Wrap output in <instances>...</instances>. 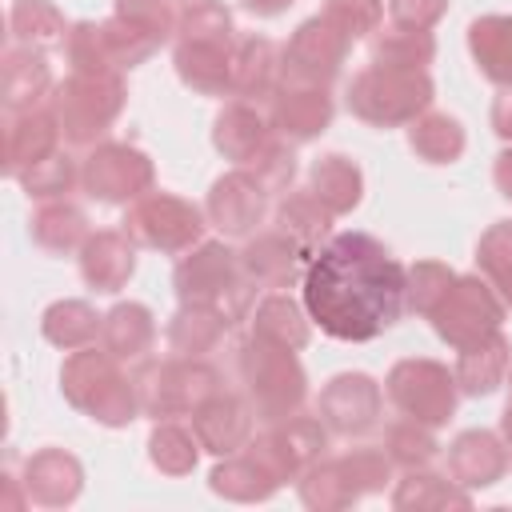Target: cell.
Masks as SVG:
<instances>
[{
    "label": "cell",
    "instance_id": "cell-1",
    "mask_svg": "<svg viewBox=\"0 0 512 512\" xmlns=\"http://www.w3.org/2000/svg\"><path fill=\"white\" fill-rule=\"evenodd\" d=\"M408 292V268L368 232L332 236L300 276V300L324 336L364 344L388 332Z\"/></svg>",
    "mask_w": 512,
    "mask_h": 512
},
{
    "label": "cell",
    "instance_id": "cell-2",
    "mask_svg": "<svg viewBox=\"0 0 512 512\" xmlns=\"http://www.w3.org/2000/svg\"><path fill=\"white\" fill-rule=\"evenodd\" d=\"M172 288L180 304L216 308L228 328L248 320L256 300V284L240 268V252H232L224 240H200L196 248H188L172 272Z\"/></svg>",
    "mask_w": 512,
    "mask_h": 512
},
{
    "label": "cell",
    "instance_id": "cell-3",
    "mask_svg": "<svg viewBox=\"0 0 512 512\" xmlns=\"http://www.w3.org/2000/svg\"><path fill=\"white\" fill-rule=\"evenodd\" d=\"M236 372L244 380V396L260 424L292 420L304 408L308 396V372L296 360L292 348L272 344L256 332H248L236 344Z\"/></svg>",
    "mask_w": 512,
    "mask_h": 512
},
{
    "label": "cell",
    "instance_id": "cell-4",
    "mask_svg": "<svg viewBox=\"0 0 512 512\" xmlns=\"http://www.w3.org/2000/svg\"><path fill=\"white\" fill-rule=\"evenodd\" d=\"M60 396L104 428H128L140 412L136 384L120 372V360L104 348H76L60 368Z\"/></svg>",
    "mask_w": 512,
    "mask_h": 512
},
{
    "label": "cell",
    "instance_id": "cell-5",
    "mask_svg": "<svg viewBox=\"0 0 512 512\" xmlns=\"http://www.w3.org/2000/svg\"><path fill=\"white\" fill-rule=\"evenodd\" d=\"M124 100L128 88L120 72H68V80L52 88L48 108L72 148H96L124 112Z\"/></svg>",
    "mask_w": 512,
    "mask_h": 512
},
{
    "label": "cell",
    "instance_id": "cell-6",
    "mask_svg": "<svg viewBox=\"0 0 512 512\" xmlns=\"http://www.w3.org/2000/svg\"><path fill=\"white\" fill-rule=\"evenodd\" d=\"M432 76L424 68H384L368 64L348 84V112L372 128L412 124L432 108Z\"/></svg>",
    "mask_w": 512,
    "mask_h": 512
},
{
    "label": "cell",
    "instance_id": "cell-7",
    "mask_svg": "<svg viewBox=\"0 0 512 512\" xmlns=\"http://www.w3.org/2000/svg\"><path fill=\"white\" fill-rule=\"evenodd\" d=\"M140 412L152 420H176L192 416L204 400H212L224 384L220 372L208 360H188V356H164V360H140L132 372Z\"/></svg>",
    "mask_w": 512,
    "mask_h": 512
},
{
    "label": "cell",
    "instance_id": "cell-8",
    "mask_svg": "<svg viewBox=\"0 0 512 512\" xmlns=\"http://www.w3.org/2000/svg\"><path fill=\"white\" fill-rule=\"evenodd\" d=\"M504 312H508V304L500 300V292L476 272V276H456L452 288L444 292V300L428 312V320H432V332L448 348L464 352V348L496 336L504 324Z\"/></svg>",
    "mask_w": 512,
    "mask_h": 512
},
{
    "label": "cell",
    "instance_id": "cell-9",
    "mask_svg": "<svg viewBox=\"0 0 512 512\" xmlns=\"http://www.w3.org/2000/svg\"><path fill=\"white\" fill-rule=\"evenodd\" d=\"M204 228H208V216L192 200L172 196V192H156V188L144 192L140 200H132L124 212V232L140 248L168 252V256L196 248L204 240Z\"/></svg>",
    "mask_w": 512,
    "mask_h": 512
},
{
    "label": "cell",
    "instance_id": "cell-10",
    "mask_svg": "<svg viewBox=\"0 0 512 512\" xmlns=\"http://www.w3.org/2000/svg\"><path fill=\"white\" fill-rule=\"evenodd\" d=\"M384 392H388V400L396 404L400 416H412L428 428L448 424L452 412H456V400H460V388H456V376L448 372V364L428 360V356L396 360L388 368Z\"/></svg>",
    "mask_w": 512,
    "mask_h": 512
},
{
    "label": "cell",
    "instance_id": "cell-11",
    "mask_svg": "<svg viewBox=\"0 0 512 512\" xmlns=\"http://www.w3.org/2000/svg\"><path fill=\"white\" fill-rule=\"evenodd\" d=\"M152 184H156V168L148 152L124 140H100L96 148H88L80 164V188L96 204H132L144 192H152Z\"/></svg>",
    "mask_w": 512,
    "mask_h": 512
},
{
    "label": "cell",
    "instance_id": "cell-12",
    "mask_svg": "<svg viewBox=\"0 0 512 512\" xmlns=\"http://www.w3.org/2000/svg\"><path fill=\"white\" fill-rule=\"evenodd\" d=\"M268 200H272V188L252 168H232V172L212 180L208 200H204V216L220 236L248 240L260 232V224L268 216Z\"/></svg>",
    "mask_w": 512,
    "mask_h": 512
},
{
    "label": "cell",
    "instance_id": "cell-13",
    "mask_svg": "<svg viewBox=\"0 0 512 512\" xmlns=\"http://www.w3.org/2000/svg\"><path fill=\"white\" fill-rule=\"evenodd\" d=\"M280 484H292L308 464H316L328 448V428L316 416H292L280 424H268L260 436H252L244 444Z\"/></svg>",
    "mask_w": 512,
    "mask_h": 512
},
{
    "label": "cell",
    "instance_id": "cell-14",
    "mask_svg": "<svg viewBox=\"0 0 512 512\" xmlns=\"http://www.w3.org/2000/svg\"><path fill=\"white\" fill-rule=\"evenodd\" d=\"M348 48H352V40H348L332 20H324V16L316 12V16H308V20L292 32V40L284 44V80L328 88V84L340 76Z\"/></svg>",
    "mask_w": 512,
    "mask_h": 512
},
{
    "label": "cell",
    "instance_id": "cell-15",
    "mask_svg": "<svg viewBox=\"0 0 512 512\" xmlns=\"http://www.w3.org/2000/svg\"><path fill=\"white\" fill-rule=\"evenodd\" d=\"M380 412H384V392L364 372H340V376H332L320 388V400H316V416L324 420V428L332 436H344V440L368 436L380 424Z\"/></svg>",
    "mask_w": 512,
    "mask_h": 512
},
{
    "label": "cell",
    "instance_id": "cell-16",
    "mask_svg": "<svg viewBox=\"0 0 512 512\" xmlns=\"http://www.w3.org/2000/svg\"><path fill=\"white\" fill-rule=\"evenodd\" d=\"M332 116H336V100L320 84L284 80L280 92L268 104V120H272L276 136H284L288 144H308V140L324 136L328 124H332Z\"/></svg>",
    "mask_w": 512,
    "mask_h": 512
},
{
    "label": "cell",
    "instance_id": "cell-17",
    "mask_svg": "<svg viewBox=\"0 0 512 512\" xmlns=\"http://www.w3.org/2000/svg\"><path fill=\"white\" fill-rule=\"evenodd\" d=\"M252 428H256V412H252L248 396H236L224 388L192 412V432L200 436L204 452H212V456L244 452V444L252 440Z\"/></svg>",
    "mask_w": 512,
    "mask_h": 512
},
{
    "label": "cell",
    "instance_id": "cell-18",
    "mask_svg": "<svg viewBox=\"0 0 512 512\" xmlns=\"http://www.w3.org/2000/svg\"><path fill=\"white\" fill-rule=\"evenodd\" d=\"M276 128L272 120L260 112V104L252 100H228L216 120H212V144L224 160H232L236 168H248L268 144H272Z\"/></svg>",
    "mask_w": 512,
    "mask_h": 512
},
{
    "label": "cell",
    "instance_id": "cell-19",
    "mask_svg": "<svg viewBox=\"0 0 512 512\" xmlns=\"http://www.w3.org/2000/svg\"><path fill=\"white\" fill-rule=\"evenodd\" d=\"M76 264H80V280L92 288V292H120L132 272H136V240L124 232V228H104V232H92L84 240V248L76 252Z\"/></svg>",
    "mask_w": 512,
    "mask_h": 512
},
{
    "label": "cell",
    "instance_id": "cell-20",
    "mask_svg": "<svg viewBox=\"0 0 512 512\" xmlns=\"http://www.w3.org/2000/svg\"><path fill=\"white\" fill-rule=\"evenodd\" d=\"M508 464V440L488 428H468L448 444V476L468 492L492 488L508 472Z\"/></svg>",
    "mask_w": 512,
    "mask_h": 512
},
{
    "label": "cell",
    "instance_id": "cell-21",
    "mask_svg": "<svg viewBox=\"0 0 512 512\" xmlns=\"http://www.w3.org/2000/svg\"><path fill=\"white\" fill-rule=\"evenodd\" d=\"M20 484L36 508H68L84 492V464L64 448H40L24 460Z\"/></svg>",
    "mask_w": 512,
    "mask_h": 512
},
{
    "label": "cell",
    "instance_id": "cell-22",
    "mask_svg": "<svg viewBox=\"0 0 512 512\" xmlns=\"http://www.w3.org/2000/svg\"><path fill=\"white\" fill-rule=\"evenodd\" d=\"M56 80H52V64L44 52L24 48V44H8L0 56V96H4V112H32L52 96Z\"/></svg>",
    "mask_w": 512,
    "mask_h": 512
},
{
    "label": "cell",
    "instance_id": "cell-23",
    "mask_svg": "<svg viewBox=\"0 0 512 512\" xmlns=\"http://www.w3.org/2000/svg\"><path fill=\"white\" fill-rule=\"evenodd\" d=\"M240 268L248 272V280H252L256 288L280 292V288H288L296 276H304L308 256L300 252L296 240H288L280 228H272V232L248 236V244L240 248Z\"/></svg>",
    "mask_w": 512,
    "mask_h": 512
},
{
    "label": "cell",
    "instance_id": "cell-24",
    "mask_svg": "<svg viewBox=\"0 0 512 512\" xmlns=\"http://www.w3.org/2000/svg\"><path fill=\"white\" fill-rule=\"evenodd\" d=\"M284 84V48L268 36H248L236 44L232 56V96L252 104H272V96Z\"/></svg>",
    "mask_w": 512,
    "mask_h": 512
},
{
    "label": "cell",
    "instance_id": "cell-25",
    "mask_svg": "<svg viewBox=\"0 0 512 512\" xmlns=\"http://www.w3.org/2000/svg\"><path fill=\"white\" fill-rule=\"evenodd\" d=\"M60 148V124L52 108H32V112H8L4 120V176H20L24 168L40 164Z\"/></svg>",
    "mask_w": 512,
    "mask_h": 512
},
{
    "label": "cell",
    "instance_id": "cell-26",
    "mask_svg": "<svg viewBox=\"0 0 512 512\" xmlns=\"http://www.w3.org/2000/svg\"><path fill=\"white\" fill-rule=\"evenodd\" d=\"M232 56L228 44H204V40H176L172 64L184 88L200 96H232Z\"/></svg>",
    "mask_w": 512,
    "mask_h": 512
},
{
    "label": "cell",
    "instance_id": "cell-27",
    "mask_svg": "<svg viewBox=\"0 0 512 512\" xmlns=\"http://www.w3.org/2000/svg\"><path fill=\"white\" fill-rule=\"evenodd\" d=\"M156 344V316L148 304L140 300H120L104 312V328H100V348L108 356H116L120 364H140L148 360Z\"/></svg>",
    "mask_w": 512,
    "mask_h": 512
},
{
    "label": "cell",
    "instance_id": "cell-28",
    "mask_svg": "<svg viewBox=\"0 0 512 512\" xmlns=\"http://www.w3.org/2000/svg\"><path fill=\"white\" fill-rule=\"evenodd\" d=\"M208 488L232 504H264L272 500L284 484L244 448L236 456H220V464L208 472Z\"/></svg>",
    "mask_w": 512,
    "mask_h": 512
},
{
    "label": "cell",
    "instance_id": "cell-29",
    "mask_svg": "<svg viewBox=\"0 0 512 512\" xmlns=\"http://www.w3.org/2000/svg\"><path fill=\"white\" fill-rule=\"evenodd\" d=\"M308 188L312 196L332 212V216H348L352 208H360L364 200V172L356 160H348L344 152H328L320 160H312L308 168Z\"/></svg>",
    "mask_w": 512,
    "mask_h": 512
},
{
    "label": "cell",
    "instance_id": "cell-30",
    "mask_svg": "<svg viewBox=\"0 0 512 512\" xmlns=\"http://www.w3.org/2000/svg\"><path fill=\"white\" fill-rule=\"evenodd\" d=\"M276 228L300 244V252L312 260L332 236V212L312 196V188H288L276 204Z\"/></svg>",
    "mask_w": 512,
    "mask_h": 512
},
{
    "label": "cell",
    "instance_id": "cell-31",
    "mask_svg": "<svg viewBox=\"0 0 512 512\" xmlns=\"http://www.w3.org/2000/svg\"><path fill=\"white\" fill-rule=\"evenodd\" d=\"M508 364H512V344L504 332L488 336L484 344H472L456 356V388L460 396H492L504 380H508Z\"/></svg>",
    "mask_w": 512,
    "mask_h": 512
},
{
    "label": "cell",
    "instance_id": "cell-32",
    "mask_svg": "<svg viewBox=\"0 0 512 512\" xmlns=\"http://www.w3.org/2000/svg\"><path fill=\"white\" fill-rule=\"evenodd\" d=\"M228 332V320L216 308L204 304H180L168 320V356H188V360H204Z\"/></svg>",
    "mask_w": 512,
    "mask_h": 512
},
{
    "label": "cell",
    "instance_id": "cell-33",
    "mask_svg": "<svg viewBox=\"0 0 512 512\" xmlns=\"http://www.w3.org/2000/svg\"><path fill=\"white\" fill-rule=\"evenodd\" d=\"M28 232H32V240H36L44 252H52V256L80 252L84 240L92 236L84 208H76V204H68V200H44V204L32 212Z\"/></svg>",
    "mask_w": 512,
    "mask_h": 512
},
{
    "label": "cell",
    "instance_id": "cell-34",
    "mask_svg": "<svg viewBox=\"0 0 512 512\" xmlns=\"http://www.w3.org/2000/svg\"><path fill=\"white\" fill-rule=\"evenodd\" d=\"M8 32H12V44L36 48V52H52V48L68 44L72 24L64 20V12L52 0H12Z\"/></svg>",
    "mask_w": 512,
    "mask_h": 512
},
{
    "label": "cell",
    "instance_id": "cell-35",
    "mask_svg": "<svg viewBox=\"0 0 512 512\" xmlns=\"http://www.w3.org/2000/svg\"><path fill=\"white\" fill-rule=\"evenodd\" d=\"M468 52L476 60V68L508 88L512 84V16H480L468 24Z\"/></svg>",
    "mask_w": 512,
    "mask_h": 512
},
{
    "label": "cell",
    "instance_id": "cell-36",
    "mask_svg": "<svg viewBox=\"0 0 512 512\" xmlns=\"http://www.w3.org/2000/svg\"><path fill=\"white\" fill-rule=\"evenodd\" d=\"M308 308L304 300H292L288 292H268L256 308H252V332L272 340V344H284L292 352H300L308 344Z\"/></svg>",
    "mask_w": 512,
    "mask_h": 512
},
{
    "label": "cell",
    "instance_id": "cell-37",
    "mask_svg": "<svg viewBox=\"0 0 512 512\" xmlns=\"http://www.w3.org/2000/svg\"><path fill=\"white\" fill-rule=\"evenodd\" d=\"M100 328H104V316L88 300H56L40 316L44 340L56 344V348H64V352H76V348L96 344L100 340Z\"/></svg>",
    "mask_w": 512,
    "mask_h": 512
},
{
    "label": "cell",
    "instance_id": "cell-38",
    "mask_svg": "<svg viewBox=\"0 0 512 512\" xmlns=\"http://www.w3.org/2000/svg\"><path fill=\"white\" fill-rule=\"evenodd\" d=\"M392 508H472V492L460 488L452 476L428 472V468H404V476L392 488Z\"/></svg>",
    "mask_w": 512,
    "mask_h": 512
},
{
    "label": "cell",
    "instance_id": "cell-39",
    "mask_svg": "<svg viewBox=\"0 0 512 512\" xmlns=\"http://www.w3.org/2000/svg\"><path fill=\"white\" fill-rule=\"evenodd\" d=\"M408 148L424 160V164H456L468 148V136H464V124L448 112H424L408 124Z\"/></svg>",
    "mask_w": 512,
    "mask_h": 512
},
{
    "label": "cell",
    "instance_id": "cell-40",
    "mask_svg": "<svg viewBox=\"0 0 512 512\" xmlns=\"http://www.w3.org/2000/svg\"><path fill=\"white\" fill-rule=\"evenodd\" d=\"M436 60V40L424 28H404V24H388L384 32L376 28L372 44H368V64H384V68H424Z\"/></svg>",
    "mask_w": 512,
    "mask_h": 512
},
{
    "label": "cell",
    "instance_id": "cell-41",
    "mask_svg": "<svg viewBox=\"0 0 512 512\" xmlns=\"http://www.w3.org/2000/svg\"><path fill=\"white\" fill-rule=\"evenodd\" d=\"M200 452H204V444H200V436L192 428H184L176 420H156V428L148 436V460H152L156 472H164V476H188L196 468Z\"/></svg>",
    "mask_w": 512,
    "mask_h": 512
},
{
    "label": "cell",
    "instance_id": "cell-42",
    "mask_svg": "<svg viewBox=\"0 0 512 512\" xmlns=\"http://www.w3.org/2000/svg\"><path fill=\"white\" fill-rule=\"evenodd\" d=\"M16 180H20V188H24L28 200H64V196L80 184V164H76L68 152L56 148V152L44 156L40 164L24 168Z\"/></svg>",
    "mask_w": 512,
    "mask_h": 512
},
{
    "label": "cell",
    "instance_id": "cell-43",
    "mask_svg": "<svg viewBox=\"0 0 512 512\" xmlns=\"http://www.w3.org/2000/svg\"><path fill=\"white\" fill-rule=\"evenodd\" d=\"M476 268L500 292V300L512 308V220H496L480 236V244H476Z\"/></svg>",
    "mask_w": 512,
    "mask_h": 512
},
{
    "label": "cell",
    "instance_id": "cell-44",
    "mask_svg": "<svg viewBox=\"0 0 512 512\" xmlns=\"http://www.w3.org/2000/svg\"><path fill=\"white\" fill-rule=\"evenodd\" d=\"M384 452L392 456L396 468H428V464L436 460L440 444H436V436H432L428 424L404 416V420L388 424V432H384Z\"/></svg>",
    "mask_w": 512,
    "mask_h": 512
},
{
    "label": "cell",
    "instance_id": "cell-45",
    "mask_svg": "<svg viewBox=\"0 0 512 512\" xmlns=\"http://www.w3.org/2000/svg\"><path fill=\"white\" fill-rule=\"evenodd\" d=\"M176 40H204V44H228L236 48V24L232 12L220 0H196L180 12Z\"/></svg>",
    "mask_w": 512,
    "mask_h": 512
},
{
    "label": "cell",
    "instance_id": "cell-46",
    "mask_svg": "<svg viewBox=\"0 0 512 512\" xmlns=\"http://www.w3.org/2000/svg\"><path fill=\"white\" fill-rule=\"evenodd\" d=\"M64 56H68L72 72H116L112 52H108V40H104V28L96 20H76L72 24L68 44H64Z\"/></svg>",
    "mask_w": 512,
    "mask_h": 512
},
{
    "label": "cell",
    "instance_id": "cell-47",
    "mask_svg": "<svg viewBox=\"0 0 512 512\" xmlns=\"http://www.w3.org/2000/svg\"><path fill=\"white\" fill-rule=\"evenodd\" d=\"M452 280H456V272H452L448 264H440V260H416V264L408 268L404 304H408L416 316H428V312L444 300V292L452 288Z\"/></svg>",
    "mask_w": 512,
    "mask_h": 512
},
{
    "label": "cell",
    "instance_id": "cell-48",
    "mask_svg": "<svg viewBox=\"0 0 512 512\" xmlns=\"http://www.w3.org/2000/svg\"><path fill=\"white\" fill-rule=\"evenodd\" d=\"M100 28H104V40H108V52H112V64H116V72L144 64V60H148V56L160 48V44H156L148 32H140L136 24L120 20L116 12H112L108 20H100Z\"/></svg>",
    "mask_w": 512,
    "mask_h": 512
},
{
    "label": "cell",
    "instance_id": "cell-49",
    "mask_svg": "<svg viewBox=\"0 0 512 512\" xmlns=\"http://www.w3.org/2000/svg\"><path fill=\"white\" fill-rule=\"evenodd\" d=\"M112 12L128 24H136L140 32H148L156 44H168L176 36V24H180L172 0H116Z\"/></svg>",
    "mask_w": 512,
    "mask_h": 512
},
{
    "label": "cell",
    "instance_id": "cell-50",
    "mask_svg": "<svg viewBox=\"0 0 512 512\" xmlns=\"http://www.w3.org/2000/svg\"><path fill=\"white\" fill-rule=\"evenodd\" d=\"M320 16L332 20V24L356 44V40H364L368 32L380 28V20H384V0H324Z\"/></svg>",
    "mask_w": 512,
    "mask_h": 512
},
{
    "label": "cell",
    "instance_id": "cell-51",
    "mask_svg": "<svg viewBox=\"0 0 512 512\" xmlns=\"http://www.w3.org/2000/svg\"><path fill=\"white\" fill-rule=\"evenodd\" d=\"M272 192H280V188H292V180H296V152H292V144L284 140V136H272V144L248 164Z\"/></svg>",
    "mask_w": 512,
    "mask_h": 512
},
{
    "label": "cell",
    "instance_id": "cell-52",
    "mask_svg": "<svg viewBox=\"0 0 512 512\" xmlns=\"http://www.w3.org/2000/svg\"><path fill=\"white\" fill-rule=\"evenodd\" d=\"M444 12H448V0H388L392 24H404V28H424L428 32Z\"/></svg>",
    "mask_w": 512,
    "mask_h": 512
},
{
    "label": "cell",
    "instance_id": "cell-53",
    "mask_svg": "<svg viewBox=\"0 0 512 512\" xmlns=\"http://www.w3.org/2000/svg\"><path fill=\"white\" fill-rule=\"evenodd\" d=\"M492 132L504 140V144H512V84L508 88H500L496 92V100H492Z\"/></svg>",
    "mask_w": 512,
    "mask_h": 512
},
{
    "label": "cell",
    "instance_id": "cell-54",
    "mask_svg": "<svg viewBox=\"0 0 512 512\" xmlns=\"http://www.w3.org/2000/svg\"><path fill=\"white\" fill-rule=\"evenodd\" d=\"M492 180H496V192H500L504 200H512V148H504V152L496 156V164H492Z\"/></svg>",
    "mask_w": 512,
    "mask_h": 512
},
{
    "label": "cell",
    "instance_id": "cell-55",
    "mask_svg": "<svg viewBox=\"0 0 512 512\" xmlns=\"http://www.w3.org/2000/svg\"><path fill=\"white\" fill-rule=\"evenodd\" d=\"M252 16H260V20H272V16H280V12H288L296 0H240Z\"/></svg>",
    "mask_w": 512,
    "mask_h": 512
},
{
    "label": "cell",
    "instance_id": "cell-56",
    "mask_svg": "<svg viewBox=\"0 0 512 512\" xmlns=\"http://www.w3.org/2000/svg\"><path fill=\"white\" fill-rule=\"evenodd\" d=\"M16 484H20L16 476H4V508H8V512H16V508L32 504V500H28V492H16Z\"/></svg>",
    "mask_w": 512,
    "mask_h": 512
},
{
    "label": "cell",
    "instance_id": "cell-57",
    "mask_svg": "<svg viewBox=\"0 0 512 512\" xmlns=\"http://www.w3.org/2000/svg\"><path fill=\"white\" fill-rule=\"evenodd\" d=\"M500 436L512 444V396H508V404H504V416H500Z\"/></svg>",
    "mask_w": 512,
    "mask_h": 512
},
{
    "label": "cell",
    "instance_id": "cell-58",
    "mask_svg": "<svg viewBox=\"0 0 512 512\" xmlns=\"http://www.w3.org/2000/svg\"><path fill=\"white\" fill-rule=\"evenodd\" d=\"M508 392H512V364H508Z\"/></svg>",
    "mask_w": 512,
    "mask_h": 512
},
{
    "label": "cell",
    "instance_id": "cell-59",
    "mask_svg": "<svg viewBox=\"0 0 512 512\" xmlns=\"http://www.w3.org/2000/svg\"><path fill=\"white\" fill-rule=\"evenodd\" d=\"M180 4H184V8H188V4H196V0H180Z\"/></svg>",
    "mask_w": 512,
    "mask_h": 512
}]
</instances>
